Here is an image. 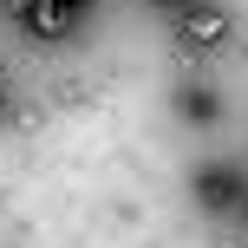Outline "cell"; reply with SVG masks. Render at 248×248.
Segmentation results:
<instances>
[{
	"instance_id": "cell-1",
	"label": "cell",
	"mask_w": 248,
	"mask_h": 248,
	"mask_svg": "<svg viewBox=\"0 0 248 248\" xmlns=\"http://www.w3.org/2000/svg\"><path fill=\"white\" fill-rule=\"evenodd\" d=\"M229 33H235V20H229V7H216V0L176 7V39H183V52H216V46H229Z\"/></svg>"
},
{
	"instance_id": "cell-2",
	"label": "cell",
	"mask_w": 248,
	"mask_h": 248,
	"mask_svg": "<svg viewBox=\"0 0 248 248\" xmlns=\"http://www.w3.org/2000/svg\"><path fill=\"white\" fill-rule=\"evenodd\" d=\"M20 13H26V33H33V39H65L72 20H78L72 0H26Z\"/></svg>"
},
{
	"instance_id": "cell-3",
	"label": "cell",
	"mask_w": 248,
	"mask_h": 248,
	"mask_svg": "<svg viewBox=\"0 0 248 248\" xmlns=\"http://www.w3.org/2000/svg\"><path fill=\"white\" fill-rule=\"evenodd\" d=\"M196 196L209 202L216 216H222V209H235V202H242V183H235V170H222V163H209V170L196 176Z\"/></svg>"
},
{
	"instance_id": "cell-4",
	"label": "cell",
	"mask_w": 248,
	"mask_h": 248,
	"mask_svg": "<svg viewBox=\"0 0 248 248\" xmlns=\"http://www.w3.org/2000/svg\"><path fill=\"white\" fill-rule=\"evenodd\" d=\"M176 111H183L189 124H209L222 105H216V92H209V85H183V92H176Z\"/></svg>"
},
{
	"instance_id": "cell-5",
	"label": "cell",
	"mask_w": 248,
	"mask_h": 248,
	"mask_svg": "<svg viewBox=\"0 0 248 248\" xmlns=\"http://www.w3.org/2000/svg\"><path fill=\"white\" fill-rule=\"evenodd\" d=\"M150 7H170V13H176V7H189V0H150Z\"/></svg>"
},
{
	"instance_id": "cell-6",
	"label": "cell",
	"mask_w": 248,
	"mask_h": 248,
	"mask_svg": "<svg viewBox=\"0 0 248 248\" xmlns=\"http://www.w3.org/2000/svg\"><path fill=\"white\" fill-rule=\"evenodd\" d=\"M0 118H7V85H0Z\"/></svg>"
}]
</instances>
